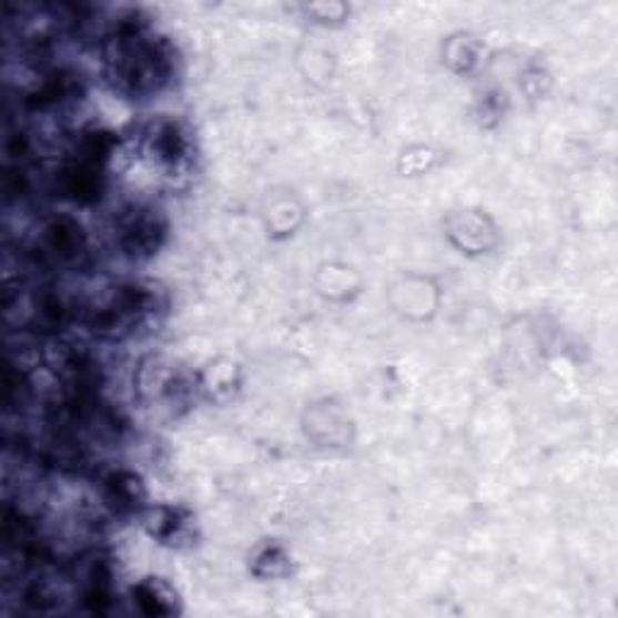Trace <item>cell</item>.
<instances>
[{
    "label": "cell",
    "instance_id": "cell-1",
    "mask_svg": "<svg viewBox=\"0 0 618 618\" xmlns=\"http://www.w3.org/2000/svg\"><path fill=\"white\" fill-rule=\"evenodd\" d=\"M162 227L158 217L150 211H131L119 220V240L129 254H150L155 252Z\"/></svg>",
    "mask_w": 618,
    "mask_h": 618
}]
</instances>
